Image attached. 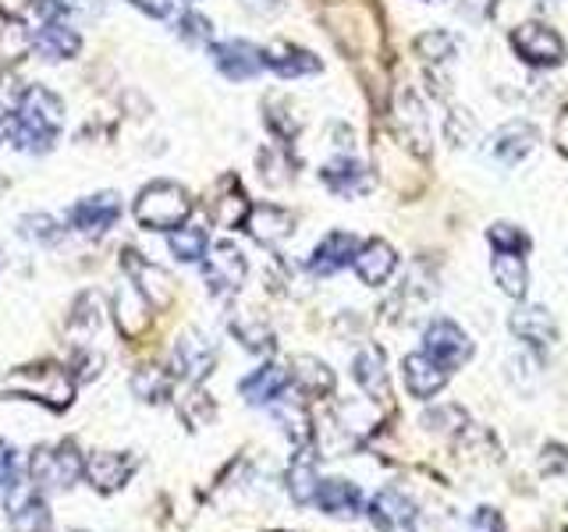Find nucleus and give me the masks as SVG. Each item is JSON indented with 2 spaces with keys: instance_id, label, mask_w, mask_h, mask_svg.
I'll return each mask as SVG.
<instances>
[{
  "instance_id": "nucleus-41",
  "label": "nucleus",
  "mask_w": 568,
  "mask_h": 532,
  "mask_svg": "<svg viewBox=\"0 0 568 532\" xmlns=\"http://www.w3.org/2000/svg\"><path fill=\"white\" fill-rule=\"evenodd\" d=\"M213 412H217V408H213L210 395H203V390H192V395L182 401V416L189 426H206L213 419Z\"/></svg>"
},
{
  "instance_id": "nucleus-39",
  "label": "nucleus",
  "mask_w": 568,
  "mask_h": 532,
  "mask_svg": "<svg viewBox=\"0 0 568 532\" xmlns=\"http://www.w3.org/2000/svg\"><path fill=\"white\" fill-rule=\"evenodd\" d=\"M178 35H182V40L192 43V47H206L213 40V25H210V18L189 11V14L178 18Z\"/></svg>"
},
{
  "instance_id": "nucleus-17",
  "label": "nucleus",
  "mask_w": 568,
  "mask_h": 532,
  "mask_svg": "<svg viewBox=\"0 0 568 532\" xmlns=\"http://www.w3.org/2000/svg\"><path fill=\"white\" fill-rule=\"evenodd\" d=\"M32 47L40 50L47 61H71L82 50V35L68 22H61V18H50V22L36 25Z\"/></svg>"
},
{
  "instance_id": "nucleus-31",
  "label": "nucleus",
  "mask_w": 568,
  "mask_h": 532,
  "mask_svg": "<svg viewBox=\"0 0 568 532\" xmlns=\"http://www.w3.org/2000/svg\"><path fill=\"white\" fill-rule=\"evenodd\" d=\"M292 380L298 383V390H306V395L320 398V395H331V390H334V369L327 362L313 359V355H302V359L295 362Z\"/></svg>"
},
{
  "instance_id": "nucleus-9",
  "label": "nucleus",
  "mask_w": 568,
  "mask_h": 532,
  "mask_svg": "<svg viewBox=\"0 0 568 532\" xmlns=\"http://www.w3.org/2000/svg\"><path fill=\"white\" fill-rule=\"evenodd\" d=\"M118 217H121V195L118 192H97L71 209V224H75V231H82V235H89V238H100L106 227L118 224Z\"/></svg>"
},
{
  "instance_id": "nucleus-10",
  "label": "nucleus",
  "mask_w": 568,
  "mask_h": 532,
  "mask_svg": "<svg viewBox=\"0 0 568 532\" xmlns=\"http://www.w3.org/2000/svg\"><path fill=\"white\" fill-rule=\"evenodd\" d=\"M135 472V458L124 451H97L85 458V479L89 487L100 493H114L129 483V475Z\"/></svg>"
},
{
  "instance_id": "nucleus-28",
  "label": "nucleus",
  "mask_w": 568,
  "mask_h": 532,
  "mask_svg": "<svg viewBox=\"0 0 568 532\" xmlns=\"http://www.w3.org/2000/svg\"><path fill=\"white\" fill-rule=\"evenodd\" d=\"M274 419L281 422V430L288 433V440L295 443V448H306V443L313 440V416H310L306 401H298V398L274 401Z\"/></svg>"
},
{
  "instance_id": "nucleus-14",
  "label": "nucleus",
  "mask_w": 568,
  "mask_h": 532,
  "mask_svg": "<svg viewBox=\"0 0 568 532\" xmlns=\"http://www.w3.org/2000/svg\"><path fill=\"white\" fill-rule=\"evenodd\" d=\"M369 522L377 525L381 532H395V529H408L416 522V504L413 497H405V490L387 487L373 497L369 504Z\"/></svg>"
},
{
  "instance_id": "nucleus-45",
  "label": "nucleus",
  "mask_w": 568,
  "mask_h": 532,
  "mask_svg": "<svg viewBox=\"0 0 568 532\" xmlns=\"http://www.w3.org/2000/svg\"><path fill=\"white\" fill-rule=\"evenodd\" d=\"M132 4L153 18H174V11H178V0H132Z\"/></svg>"
},
{
  "instance_id": "nucleus-30",
  "label": "nucleus",
  "mask_w": 568,
  "mask_h": 532,
  "mask_svg": "<svg viewBox=\"0 0 568 532\" xmlns=\"http://www.w3.org/2000/svg\"><path fill=\"white\" fill-rule=\"evenodd\" d=\"M494 280L501 284V291L511 295V298H523L526 295V284H529V274H526V259L523 253H497L494 263Z\"/></svg>"
},
{
  "instance_id": "nucleus-36",
  "label": "nucleus",
  "mask_w": 568,
  "mask_h": 532,
  "mask_svg": "<svg viewBox=\"0 0 568 532\" xmlns=\"http://www.w3.org/2000/svg\"><path fill=\"white\" fill-rule=\"evenodd\" d=\"M248 209L253 206H248L245 195L235 188L231 195H217V200H213V221H217L221 227H239V224H245Z\"/></svg>"
},
{
  "instance_id": "nucleus-40",
  "label": "nucleus",
  "mask_w": 568,
  "mask_h": 532,
  "mask_svg": "<svg viewBox=\"0 0 568 532\" xmlns=\"http://www.w3.org/2000/svg\"><path fill=\"white\" fill-rule=\"evenodd\" d=\"M487 242L497 248V253H526V248H529V238L511 224H494L487 231Z\"/></svg>"
},
{
  "instance_id": "nucleus-51",
  "label": "nucleus",
  "mask_w": 568,
  "mask_h": 532,
  "mask_svg": "<svg viewBox=\"0 0 568 532\" xmlns=\"http://www.w3.org/2000/svg\"><path fill=\"white\" fill-rule=\"evenodd\" d=\"M68 532H85V529H68Z\"/></svg>"
},
{
  "instance_id": "nucleus-22",
  "label": "nucleus",
  "mask_w": 568,
  "mask_h": 532,
  "mask_svg": "<svg viewBox=\"0 0 568 532\" xmlns=\"http://www.w3.org/2000/svg\"><path fill=\"white\" fill-rule=\"evenodd\" d=\"M124 270H129V277L142 288V295H146L156 309H164L171 301V277L160 270V266L146 263L139 253H132V248H124Z\"/></svg>"
},
{
  "instance_id": "nucleus-21",
  "label": "nucleus",
  "mask_w": 568,
  "mask_h": 532,
  "mask_svg": "<svg viewBox=\"0 0 568 532\" xmlns=\"http://www.w3.org/2000/svg\"><path fill=\"white\" fill-rule=\"evenodd\" d=\"M150 306L153 301L142 295V288L135 280H124L121 291L114 295V319L124 337H139L146 330V319H150Z\"/></svg>"
},
{
  "instance_id": "nucleus-44",
  "label": "nucleus",
  "mask_w": 568,
  "mask_h": 532,
  "mask_svg": "<svg viewBox=\"0 0 568 532\" xmlns=\"http://www.w3.org/2000/svg\"><path fill=\"white\" fill-rule=\"evenodd\" d=\"M469 532H505V522L494 508H476L469 519Z\"/></svg>"
},
{
  "instance_id": "nucleus-20",
  "label": "nucleus",
  "mask_w": 568,
  "mask_h": 532,
  "mask_svg": "<svg viewBox=\"0 0 568 532\" xmlns=\"http://www.w3.org/2000/svg\"><path fill=\"white\" fill-rule=\"evenodd\" d=\"M511 334L526 341L529 348H547L558 341V327L555 316H550L544 306H523L511 313Z\"/></svg>"
},
{
  "instance_id": "nucleus-6",
  "label": "nucleus",
  "mask_w": 568,
  "mask_h": 532,
  "mask_svg": "<svg viewBox=\"0 0 568 532\" xmlns=\"http://www.w3.org/2000/svg\"><path fill=\"white\" fill-rule=\"evenodd\" d=\"M511 47L515 53L532 64V68H558L565 61V43L555 29H547L540 22H529V25H519L511 32Z\"/></svg>"
},
{
  "instance_id": "nucleus-15",
  "label": "nucleus",
  "mask_w": 568,
  "mask_h": 532,
  "mask_svg": "<svg viewBox=\"0 0 568 532\" xmlns=\"http://www.w3.org/2000/svg\"><path fill=\"white\" fill-rule=\"evenodd\" d=\"M359 256V242L348 231H331V235L313 248V259H310V270L316 277H331L337 270H345L348 263H355Z\"/></svg>"
},
{
  "instance_id": "nucleus-2",
  "label": "nucleus",
  "mask_w": 568,
  "mask_h": 532,
  "mask_svg": "<svg viewBox=\"0 0 568 532\" xmlns=\"http://www.w3.org/2000/svg\"><path fill=\"white\" fill-rule=\"evenodd\" d=\"M0 395L11 398H32L47 408H68L75 398V377L64 366H22L0 377Z\"/></svg>"
},
{
  "instance_id": "nucleus-3",
  "label": "nucleus",
  "mask_w": 568,
  "mask_h": 532,
  "mask_svg": "<svg viewBox=\"0 0 568 532\" xmlns=\"http://www.w3.org/2000/svg\"><path fill=\"white\" fill-rule=\"evenodd\" d=\"M192 213V200L182 185L174 182H150L139 192L135 200V221L150 231H174L189 221Z\"/></svg>"
},
{
  "instance_id": "nucleus-23",
  "label": "nucleus",
  "mask_w": 568,
  "mask_h": 532,
  "mask_svg": "<svg viewBox=\"0 0 568 532\" xmlns=\"http://www.w3.org/2000/svg\"><path fill=\"white\" fill-rule=\"evenodd\" d=\"M316 508L334 514V519H355L363 511V493L348 479H320Z\"/></svg>"
},
{
  "instance_id": "nucleus-50",
  "label": "nucleus",
  "mask_w": 568,
  "mask_h": 532,
  "mask_svg": "<svg viewBox=\"0 0 568 532\" xmlns=\"http://www.w3.org/2000/svg\"><path fill=\"white\" fill-rule=\"evenodd\" d=\"M0 270H4V253H0Z\"/></svg>"
},
{
  "instance_id": "nucleus-34",
  "label": "nucleus",
  "mask_w": 568,
  "mask_h": 532,
  "mask_svg": "<svg viewBox=\"0 0 568 532\" xmlns=\"http://www.w3.org/2000/svg\"><path fill=\"white\" fill-rule=\"evenodd\" d=\"M100 327V298L89 291L75 301V313H71V324H68V334L75 337L79 345H85V337H93Z\"/></svg>"
},
{
  "instance_id": "nucleus-35",
  "label": "nucleus",
  "mask_w": 568,
  "mask_h": 532,
  "mask_svg": "<svg viewBox=\"0 0 568 532\" xmlns=\"http://www.w3.org/2000/svg\"><path fill=\"white\" fill-rule=\"evenodd\" d=\"M231 334H235L248 351H271V348H274V334L266 330L256 316H239V319H231Z\"/></svg>"
},
{
  "instance_id": "nucleus-33",
  "label": "nucleus",
  "mask_w": 568,
  "mask_h": 532,
  "mask_svg": "<svg viewBox=\"0 0 568 532\" xmlns=\"http://www.w3.org/2000/svg\"><path fill=\"white\" fill-rule=\"evenodd\" d=\"M132 390H135V398L160 405V401L171 398V377L164 369H156V366H142V369H135V377H132Z\"/></svg>"
},
{
  "instance_id": "nucleus-42",
  "label": "nucleus",
  "mask_w": 568,
  "mask_h": 532,
  "mask_svg": "<svg viewBox=\"0 0 568 532\" xmlns=\"http://www.w3.org/2000/svg\"><path fill=\"white\" fill-rule=\"evenodd\" d=\"M14 483H18V454L8 440H0V497H8Z\"/></svg>"
},
{
  "instance_id": "nucleus-29",
  "label": "nucleus",
  "mask_w": 568,
  "mask_h": 532,
  "mask_svg": "<svg viewBox=\"0 0 568 532\" xmlns=\"http://www.w3.org/2000/svg\"><path fill=\"white\" fill-rule=\"evenodd\" d=\"M316 490H320L316 461L306 448H298V454L288 466V493H292L295 504H316Z\"/></svg>"
},
{
  "instance_id": "nucleus-1",
  "label": "nucleus",
  "mask_w": 568,
  "mask_h": 532,
  "mask_svg": "<svg viewBox=\"0 0 568 532\" xmlns=\"http://www.w3.org/2000/svg\"><path fill=\"white\" fill-rule=\"evenodd\" d=\"M64 121V103L58 93H50L47 85H29L22 100H18L14 114V142L26 153H47L61 135Z\"/></svg>"
},
{
  "instance_id": "nucleus-53",
  "label": "nucleus",
  "mask_w": 568,
  "mask_h": 532,
  "mask_svg": "<svg viewBox=\"0 0 568 532\" xmlns=\"http://www.w3.org/2000/svg\"><path fill=\"white\" fill-rule=\"evenodd\" d=\"M402 532H405V529H402Z\"/></svg>"
},
{
  "instance_id": "nucleus-38",
  "label": "nucleus",
  "mask_w": 568,
  "mask_h": 532,
  "mask_svg": "<svg viewBox=\"0 0 568 532\" xmlns=\"http://www.w3.org/2000/svg\"><path fill=\"white\" fill-rule=\"evenodd\" d=\"M22 238H32V242H43V245H53L61 238V224L50 217V213H32V217L22 221Z\"/></svg>"
},
{
  "instance_id": "nucleus-19",
  "label": "nucleus",
  "mask_w": 568,
  "mask_h": 532,
  "mask_svg": "<svg viewBox=\"0 0 568 532\" xmlns=\"http://www.w3.org/2000/svg\"><path fill=\"white\" fill-rule=\"evenodd\" d=\"M245 227H248V235H253L260 245L274 248V245H281L284 238L292 235L295 221H292V213H288V209L263 203V206H253V209H248Z\"/></svg>"
},
{
  "instance_id": "nucleus-7",
  "label": "nucleus",
  "mask_w": 568,
  "mask_h": 532,
  "mask_svg": "<svg viewBox=\"0 0 568 532\" xmlns=\"http://www.w3.org/2000/svg\"><path fill=\"white\" fill-rule=\"evenodd\" d=\"M8 504V525L11 532H47L50 529V508L43 501L40 487L26 479V483H14L4 497Z\"/></svg>"
},
{
  "instance_id": "nucleus-16",
  "label": "nucleus",
  "mask_w": 568,
  "mask_h": 532,
  "mask_svg": "<svg viewBox=\"0 0 568 532\" xmlns=\"http://www.w3.org/2000/svg\"><path fill=\"white\" fill-rule=\"evenodd\" d=\"M288 387H292V372L284 369V366H260L256 372H248V377L239 383L242 390V398L248 405H274L281 401L284 395H288Z\"/></svg>"
},
{
  "instance_id": "nucleus-49",
  "label": "nucleus",
  "mask_w": 568,
  "mask_h": 532,
  "mask_svg": "<svg viewBox=\"0 0 568 532\" xmlns=\"http://www.w3.org/2000/svg\"><path fill=\"white\" fill-rule=\"evenodd\" d=\"M558 139H561V146H568V114H565V121H561V132H558Z\"/></svg>"
},
{
  "instance_id": "nucleus-46",
  "label": "nucleus",
  "mask_w": 568,
  "mask_h": 532,
  "mask_svg": "<svg viewBox=\"0 0 568 532\" xmlns=\"http://www.w3.org/2000/svg\"><path fill=\"white\" fill-rule=\"evenodd\" d=\"M497 0H455V8L458 11H466L469 18H487L494 11Z\"/></svg>"
},
{
  "instance_id": "nucleus-18",
  "label": "nucleus",
  "mask_w": 568,
  "mask_h": 532,
  "mask_svg": "<svg viewBox=\"0 0 568 532\" xmlns=\"http://www.w3.org/2000/svg\"><path fill=\"white\" fill-rule=\"evenodd\" d=\"M532 146H537V129L526 121H508L505 129H497L490 135V156L505 167L519 164Z\"/></svg>"
},
{
  "instance_id": "nucleus-4",
  "label": "nucleus",
  "mask_w": 568,
  "mask_h": 532,
  "mask_svg": "<svg viewBox=\"0 0 568 532\" xmlns=\"http://www.w3.org/2000/svg\"><path fill=\"white\" fill-rule=\"evenodd\" d=\"M29 479L40 490H71L85 475V458L71 440L58 443V448H36L26 466Z\"/></svg>"
},
{
  "instance_id": "nucleus-5",
  "label": "nucleus",
  "mask_w": 568,
  "mask_h": 532,
  "mask_svg": "<svg viewBox=\"0 0 568 532\" xmlns=\"http://www.w3.org/2000/svg\"><path fill=\"white\" fill-rule=\"evenodd\" d=\"M245 274H248V263L242 256V248L231 242H217L210 248V256L203 259V280L217 298L235 295L242 288Z\"/></svg>"
},
{
  "instance_id": "nucleus-32",
  "label": "nucleus",
  "mask_w": 568,
  "mask_h": 532,
  "mask_svg": "<svg viewBox=\"0 0 568 532\" xmlns=\"http://www.w3.org/2000/svg\"><path fill=\"white\" fill-rule=\"evenodd\" d=\"M168 245H171V253L182 263H200L206 256V227H195V224L174 227Z\"/></svg>"
},
{
  "instance_id": "nucleus-52",
  "label": "nucleus",
  "mask_w": 568,
  "mask_h": 532,
  "mask_svg": "<svg viewBox=\"0 0 568 532\" xmlns=\"http://www.w3.org/2000/svg\"><path fill=\"white\" fill-rule=\"evenodd\" d=\"M185 4H192V0H185Z\"/></svg>"
},
{
  "instance_id": "nucleus-26",
  "label": "nucleus",
  "mask_w": 568,
  "mask_h": 532,
  "mask_svg": "<svg viewBox=\"0 0 568 532\" xmlns=\"http://www.w3.org/2000/svg\"><path fill=\"white\" fill-rule=\"evenodd\" d=\"M263 64L277 71L281 79H298V75H313V71H320V61L313 53L302 47H292V43H271L263 50Z\"/></svg>"
},
{
  "instance_id": "nucleus-13",
  "label": "nucleus",
  "mask_w": 568,
  "mask_h": 532,
  "mask_svg": "<svg viewBox=\"0 0 568 532\" xmlns=\"http://www.w3.org/2000/svg\"><path fill=\"white\" fill-rule=\"evenodd\" d=\"M213 64L221 68V75H227L231 82H245L260 75L266 68L263 64V50H256L253 43L245 40H231V43H217L213 47Z\"/></svg>"
},
{
  "instance_id": "nucleus-27",
  "label": "nucleus",
  "mask_w": 568,
  "mask_h": 532,
  "mask_svg": "<svg viewBox=\"0 0 568 532\" xmlns=\"http://www.w3.org/2000/svg\"><path fill=\"white\" fill-rule=\"evenodd\" d=\"M320 177H324V185L342 195V200H348V195H359L369 188V171L359 164V160H348V156H337L331 160V164L320 171Z\"/></svg>"
},
{
  "instance_id": "nucleus-12",
  "label": "nucleus",
  "mask_w": 568,
  "mask_h": 532,
  "mask_svg": "<svg viewBox=\"0 0 568 532\" xmlns=\"http://www.w3.org/2000/svg\"><path fill=\"white\" fill-rule=\"evenodd\" d=\"M174 372L178 377H185L189 383L195 380H203L213 372V362H217V348H213L206 337L200 334H182L178 337V345H174Z\"/></svg>"
},
{
  "instance_id": "nucleus-43",
  "label": "nucleus",
  "mask_w": 568,
  "mask_h": 532,
  "mask_svg": "<svg viewBox=\"0 0 568 532\" xmlns=\"http://www.w3.org/2000/svg\"><path fill=\"white\" fill-rule=\"evenodd\" d=\"M58 4H61V14L82 18V22H93L103 11V0H58Z\"/></svg>"
},
{
  "instance_id": "nucleus-37",
  "label": "nucleus",
  "mask_w": 568,
  "mask_h": 532,
  "mask_svg": "<svg viewBox=\"0 0 568 532\" xmlns=\"http://www.w3.org/2000/svg\"><path fill=\"white\" fill-rule=\"evenodd\" d=\"M416 50L423 53L426 61H448L452 53H455V35L440 32V29H434V32H423L419 40H416Z\"/></svg>"
},
{
  "instance_id": "nucleus-25",
  "label": "nucleus",
  "mask_w": 568,
  "mask_h": 532,
  "mask_svg": "<svg viewBox=\"0 0 568 532\" xmlns=\"http://www.w3.org/2000/svg\"><path fill=\"white\" fill-rule=\"evenodd\" d=\"M352 377L363 387V395L373 401H387L390 387H387V369H384V351L381 348H363L352 359Z\"/></svg>"
},
{
  "instance_id": "nucleus-8",
  "label": "nucleus",
  "mask_w": 568,
  "mask_h": 532,
  "mask_svg": "<svg viewBox=\"0 0 568 532\" xmlns=\"http://www.w3.org/2000/svg\"><path fill=\"white\" fill-rule=\"evenodd\" d=\"M423 351L444 369H458L462 362H469L473 341L458 324H452V319H434V324L423 330Z\"/></svg>"
},
{
  "instance_id": "nucleus-47",
  "label": "nucleus",
  "mask_w": 568,
  "mask_h": 532,
  "mask_svg": "<svg viewBox=\"0 0 568 532\" xmlns=\"http://www.w3.org/2000/svg\"><path fill=\"white\" fill-rule=\"evenodd\" d=\"M242 8L253 14H274L281 8V0H242Z\"/></svg>"
},
{
  "instance_id": "nucleus-11",
  "label": "nucleus",
  "mask_w": 568,
  "mask_h": 532,
  "mask_svg": "<svg viewBox=\"0 0 568 532\" xmlns=\"http://www.w3.org/2000/svg\"><path fill=\"white\" fill-rule=\"evenodd\" d=\"M402 377H405L408 395L419 398V401H430L434 395H440L444 383H448V369H444L440 362H434L426 351H413L402 359Z\"/></svg>"
},
{
  "instance_id": "nucleus-48",
  "label": "nucleus",
  "mask_w": 568,
  "mask_h": 532,
  "mask_svg": "<svg viewBox=\"0 0 568 532\" xmlns=\"http://www.w3.org/2000/svg\"><path fill=\"white\" fill-rule=\"evenodd\" d=\"M14 135V117L0 111V142H8Z\"/></svg>"
},
{
  "instance_id": "nucleus-24",
  "label": "nucleus",
  "mask_w": 568,
  "mask_h": 532,
  "mask_svg": "<svg viewBox=\"0 0 568 532\" xmlns=\"http://www.w3.org/2000/svg\"><path fill=\"white\" fill-rule=\"evenodd\" d=\"M355 274H359L363 284H369V288H377V284H384L390 274H395V266H398V256H395V248H390L387 242L381 238H373L359 248V256H355Z\"/></svg>"
}]
</instances>
